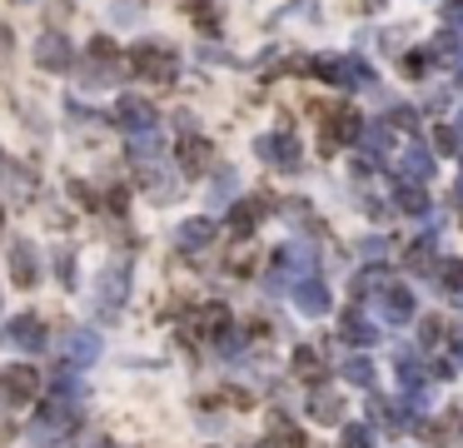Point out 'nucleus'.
Instances as JSON below:
<instances>
[{
    "mask_svg": "<svg viewBox=\"0 0 463 448\" xmlns=\"http://www.w3.org/2000/svg\"><path fill=\"white\" fill-rule=\"evenodd\" d=\"M129 70L155 80V85H170L174 75H180V60H174L165 45H135V50H129Z\"/></svg>",
    "mask_w": 463,
    "mask_h": 448,
    "instance_id": "nucleus-1",
    "label": "nucleus"
},
{
    "mask_svg": "<svg viewBox=\"0 0 463 448\" xmlns=\"http://www.w3.org/2000/svg\"><path fill=\"white\" fill-rule=\"evenodd\" d=\"M35 394H40V369H31V363L0 369V399H5V404H31Z\"/></svg>",
    "mask_w": 463,
    "mask_h": 448,
    "instance_id": "nucleus-2",
    "label": "nucleus"
},
{
    "mask_svg": "<svg viewBox=\"0 0 463 448\" xmlns=\"http://www.w3.org/2000/svg\"><path fill=\"white\" fill-rule=\"evenodd\" d=\"M35 65H40V70H70V65H76V45H70V35L45 31L40 40H35Z\"/></svg>",
    "mask_w": 463,
    "mask_h": 448,
    "instance_id": "nucleus-3",
    "label": "nucleus"
},
{
    "mask_svg": "<svg viewBox=\"0 0 463 448\" xmlns=\"http://www.w3.org/2000/svg\"><path fill=\"white\" fill-rule=\"evenodd\" d=\"M359 135H364L359 110H349V105L329 110V120H324V149H339V145H349V139H359Z\"/></svg>",
    "mask_w": 463,
    "mask_h": 448,
    "instance_id": "nucleus-4",
    "label": "nucleus"
},
{
    "mask_svg": "<svg viewBox=\"0 0 463 448\" xmlns=\"http://www.w3.org/2000/svg\"><path fill=\"white\" fill-rule=\"evenodd\" d=\"M0 339L11 344V349H25V354H40L45 349V324L35 319V314H15L11 324H5V334Z\"/></svg>",
    "mask_w": 463,
    "mask_h": 448,
    "instance_id": "nucleus-5",
    "label": "nucleus"
},
{
    "mask_svg": "<svg viewBox=\"0 0 463 448\" xmlns=\"http://www.w3.org/2000/svg\"><path fill=\"white\" fill-rule=\"evenodd\" d=\"M254 155H259V160H270V165H280V170H294V165H299V139L274 130V135L254 139Z\"/></svg>",
    "mask_w": 463,
    "mask_h": 448,
    "instance_id": "nucleus-6",
    "label": "nucleus"
},
{
    "mask_svg": "<svg viewBox=\"0 0 463 448\" xmlns=\"http://www.w3.org/2000/svg\"><path fill=\"white\" fill-rule=\"evenodd\" d=\"M125 289H129V264L125 259L105 264V274H100V314H115L125 304Z\"/></svg>",
    "mask_w": 463,
    "mask_h": 448,
    "instance_id": "nucleus-7",
    "label": "nucleus"
},
{
    "mask_svg": "<svg viewBox=\"0 0 463 448\" xmlns=\"http://www.w3.org/2000/svg\"><path fill=\"white\" fill-rule=\"evenodd\" d=\"M184 329L200 334V339H225L229 334V309L225 304H200V309L184 319Z\"/></svg>",
    "mask_w": 463,
    "mask_h": 448,
    "instance_id": "nucleus-8",
    "label": "nucleus"
},
{
    "mask_svg": "<svg viewBox=\"0 0 463 448\" xmlns=\"http://www.w3.org/2000/svg\"><path fill=\"white\" fill-rule=\"evenodd\" d=\"M115 120L129 130V135H140V130H155V120H160V115H155V105L145 95H125L115 105Z\"/></svg>",
    "mask_w": 463,
    "mask_h": 448,
    "instance_id": "nucleus-9",
    "label": "nucleus"
},
{
    "mask_svg": "<svg viewBox=\"0 0 463 448\" xmlns=\"http://www.w3.org/2000/svg\"><path fill=\"white\" fill-rule=\"evenodd\" d=\"M11 279L21 289H31L35 279H40V255H35L31 239H15V245H11Z\"/></svg>",
    "mask_w": 463,
    "mask_h": 448,
    "instance_id": "nucleus-10",
    "label": "nucleus"
},
{
    "mask_svg": "<svg viewBox=\"0 0 463 448\" xmlns=\"http://www.w3.org/2000/svg\"><path fill=\"white\" fill-rule=\"evenodd\" d=\"M60 354H65V363H95V359H100V334H90V329L65 334Z\"/></svg>",
    "mask_w": 463,
    "mask_h": 448,
    "instance_id": "nucleus-11",
    "label": "nucleus"
},
{
    "mask_svg": "<svg viewBox=\"0 0 463 448\" xmlns=\"http://www.w3.org/2000/svg\"><path fill=\"white\" fill-rule=\"evenodd\" d=\"M174 155H180V170H184V175H200V170L209 165V139H205V135H184Z\"/></svg>",
    "mask_w": 463,
    "mask_h": 448,
    "instance_id": "nucleus-12",
    "label": "nucleus"
},
{
    "mask_svg": "<svg viewBox=\"0 0 463 448\" xmlns=\"http://www.w3.org/2000/svg\"><path fill=\"white\" fill-rule=\"evenodd\" d=\"M209 239H215V224H209V220H184L180 229H174V245L190 249V255H194V249H205Z\"/></svg>",
    "mask_w": 463,
    "mask_h": 448,
    "instance_id": "nucleus-13",
    "label": "nucleus"
},
{
    "mask_svg": "<svg viewBox=\"0 0 463 448\" xmlns=\"http://www.w3.org/2000/svg\"><path fill=\"white\" fill-rule=\"evenodd\" d=\"M404 175H409V180L414 184H423V180H429V170H433V160H429V149H419V145H409V149H404Z\"/></svg>",
    "mask_w": 463,
    "mask_h": 448,
    "instance_id": "nucleus-14",
    "label": "nucleus"
},
{
    "mask_svg": "<svg viewBox=\"0 0 463 448\" xmlns=\"http://www.w3.org/2000/svg\"><path fill=\"white\" fill-rule=\"evenodd\" d=\"M165 149V139L155 135V130H140V135H129V160H155V155H160Z\"/></svg>",
    "mask_w": 463,
    "mask_h": 448,
    "instance_id": "nucleus-15",
    "label": "nucleus"
},
{
    "mask_svg": "<svg viewBox=\"0 0 463 448\" xmlns=\"http://www.w3.org/2000/svg\"><path fill=\"white\" fill-rule=\"evenodd\" d=\"M384 314L394 324H404L414 314V294H409V289H384Z\"/></svg>",
    "mask_w": 463,
    "mask_h": 448,
    "instance_id": "nucleus-16",
    "label": "nucleus"
},
{
    "mask_svg": "<svg viewBox=\"0 0 463 448\" xmlns=\"http://www.w3.org/2000/svg\"><path fill=\"white\" fill-rule=\"evenodd\" d=\"M399 210H404V214H423V210H429V194H423V184H409V180L399 184Z\"/></svg>",
    "mask_w": 463,
    "mask_h": 448,
    "instance_id": "nucleus-17",
    "label": "nucleus"
},
{
    "mask_svg": "<svg viewBox=\"0 0 463 448\" xmlns=\"http://www.w3.org/2000/svg\"><path fill=\"white\" fill-rule=\"evenodd\" d=\"M270 438H274L280 448H309V444H304V434H299V428H294V424H284V418H270Z\"/></svg>",
    "mask_w": 463,
    "mask_h": 448,
    "instance_id": "nucleus-18",
    "label": "nucleus"
},
{
    "mask_svg": "<svg viewBox=\"0 0 463 448\" xmlns=\"http://www.w3.org/2000/svg\"><path fill=\"white\" fill-rule=\"evenodd\" d=\"M299 309L304 314H324V309H329V299H324V289L314 284V279H304V284H299Z\"/></svg>",
    "mask_w": 463,
    "mask_h": 448,
    "instance_id": "nucleus-19",
    "label": "nucleus"
},
{
    "mask_svg": "<svg viewBox=\"0 0 463 448\" xmlns=\"http://www.w3.org/2000/svg\"><path fill=\"white\" fill-rule=\"evenodd\" d=\"M259 210H264L259 200H245V204H235V220H229V229H235V235H245V229H254V224H259Z\"/></svg>",
    "mask_w": 463,
    "mask_h": 448,
    "instance_id": "nucleus-20",
    "label": "nucleus"
},
{
    "mask_svg": "<svg viewBox=\"0 0 463 448\" xmlns=\"http://www.w3.org/2000/svg\"><path fill=\"white\" fill-rule=\"evenodd\" d=\"M344 339H349V344H369V339H374V329L364 324V314H359V309L344 314Z\"/></svg>",
    "mask_w": 463,
    "mask_h": 448,
    "instance_id": "nucleus-21",
    "label": "nucleus"
},
{
    "mask_svg": "<svg viewBox=\"0 0 463 448\" xmlns=\"http://www.w3.org/2000/svg\"><path fill=\"white\" fill-rule=\"evenodd\" d=\"M463 130L459 125H439V130H433V149H439V155H459V145H463Z\"/></svg>",
    "mask_w": 463,
    "mask_h": 448,
    "instance_id": "nucleus-22",
    "label": "nucleus"
},
{
    "mask_svg": "<svg viewBox=\"0 0 463 448\" xmlns=\"http://www.w3.org/2000/svg\"><path fill=\"white\" fill-rule=\"evenodd\" d=\"M309 408H314V418H319V424H334V418H339V399L334 394H314Z\"/></svg>",
    "mask_w": 463,
    "mask_h": 448,
    "instance_id": "nucleus-23",
    "label": "nucleus"
},
{
    "mask_svg": "<svg viewBox=\"0 0 463 448\" xmlns=\"http://www.w3.org/2000/svg\"><path fill=\"white\" fill-rule=\"evenodd\" d=\"M344 448H374V434H369V424H349V428H344Z\"/></svg>",
    "mask_w": 463,
    "mask_h": 448,
    "instance_id": "nucleus-24",
    "label": "nucleus"
},
{
    "mask_svg": "<svg viewBox=\"0 0 463 448\" xmlns=\"http://www.w3.org/2000/svg\"><path fill=\"white\" fill-rule=\"evenodd\" d=\"M294 369H299V379H319V354L299 349V354H294Z\"/></svg>",
    "mask_w": 463,
    "mask_h": 448,
    "instance_id": "nucleus-25",
    "label": "nucleus"
},
{
    "mask_svg": "<svg viewBox=\"0 0 463 448\" xmlns=\"http://www.w3.org/2000/svg\"><path fill=\"white\" fill-rule=\"evenodd\" d=\"M388 125H394V130H409V135H414V130H419V115H414L409 105H394V110H388Z\"/></svg>",
    "mask_w": 463,
    "mask_h": 448,
    "instance_id": "nucleus-26",
    "label": "nucleus"
},
{
    "mask_svg": "<svg viewBox=\"0 0 463 448\" xmlns=\"http://www.w3.org/2000/svg\"><path fill=\"white\" fill-rule=\"evenodd\" d=\"M349 379H354V384H374V363H369V359H349Z\"/></svg>",
    "mask_w": 463,
    "mask_h": 448,
    "instance_id": "nucleus-27",
    "label": "nucleus"
},
{
    "mask_svg": "<svg viewBox=\"0 0 463 448\" xmlns=\"http://www.w3.org/2000/svg\"><path fill=\"white\" fill-rule=\"evenodd\" d=\"M190 15H194V25H200V31H215V11H209L205 0H190Z\"/></svg>",
    "mask_w": 463,
    "mask_h": 448,
    "instance_id": "nucleus-28",
    "label": "nucleus"
},
{
    "mask_svg": "<svg viewBox=\"0 0 463 448\" xmlns=\"http://www.w3.org/2000/svg\"><path fill=\"white\" fill-rule=\"evenodd\" d=\"M364 145L374 149V155H384V149L394 145V139H388V130H384V125H374V130H364Z\"/></svg>",
    "mask_w": 463,
    "mask_h": 448,
    "instance_id": "nucleus-29",
    "label": "nucleus"
},
{
    "mask_svg": "<svg viewBox=\"0 0 463 448\" xmlns=\"http://www.w3.org/2000/svg\"><path fill=\"white\" fill-rule=\"evenodd\" d=\"M429 55H433V50H414V55H404V75H423V70H429Z\"/></svg>",
    "mask_w": 463,
    "mask_h": 448,
    "instance_id": "nucleus-30",
    "label": "nucleus"
},
{
    "mask_svg": "<svg viewBox=\"0 0 463 448\" xmlns=\"http://www.w3.org/2000/svg\"><path fill=\"white\" fill-rule=\"evenodd\" d=\"M439 279H443V284H463V264H459V259H449V264H439Z\"/></svg>",
    "mask_w": 463,
    "mask_h": 448,
    "instance_id": "nucleus-31",
    "label": "nucleus"
},
{
    "mask_svg": "<svg viewBox=\"0 0 463 448\" xmlns=\"http://www.w3.org/2000/svg\"><path fill=\"white\" fill-rule=\"evenodd\" d=\"M11 45H15V35H11V25H0V60L11 55Z\"/></svg>",
    "mask_w": 463,
    "mask_h": 448,
    "instance_id": "nucleus-32",
    "label": "nucleus"
},
{
    "mask_svg": "<svg viewBox=\"0 0 463 448\" xmlns=\"http://www.w3.org/2000/svg\"><path fill=\"white\" fill-rule=\"evenodd\" d=\"M443 15H449V25H463V0H449V11Z\"/></svg>",
    "mask_w": 463,
    "mask_h": 448,
    "instance_id": "nucleus-33",
    "label": "nucleus"
},
{
    "mask_svg": "<svg viewBox=\"0 0 463 448\" xmlns=\"http://www.w3.org/2000/svg\"><path fill=\"white\" fill-rule=\"evenodd\" d=\"M60 279H65V284L76 279V259H70V255H60Z\"/></svg>",
    "mask_w": 463,
    "mask_h": 448,
    "instance_id": "nucleus-34",
    "label": "nucleus"
},
{
    "mask_svg": "<svg viewBox=\"0 0 463 448\" xmlns=\"http://www.w3.org/2000/svg\"><path fill=\"white\" fill-rule=\"evenodd\" d=\"M453 200H459V204H463V180H459V184H453Z\"/></svg>",
    "mask_w": 463,
    "mask_h": 448,
    "instance_id": "nucleus-35",
    "label": "nucleus"
},
{
    "mask_svg": "<svg viewBox=\"0 0 463 448\" xmlns=\"http://www.w3.org/2000/svg\"><path fill=\"white\" fill-rule=\"evenodd\" d=\"M0 224H5V210H0Z\"/></svg>",
    "mask_w": 463,
    "mask_h": 448,
    "instance_id": "nucleus-36",
    "label": "nucleus"
},
{
    "mask_svg": "<svg viewBox=\"0 0 463 448\" xmlns=\"http://www.w3.org/2000/svg\"><path fill=\"white\" fill-rule=\"evenodd\" d=\"M459 130H463V125H459Z\"/></svg>",
    "mask_w": 463,
    "mask_h": 448,
    "instance_id": "nucleus-37",
    "label": "nucleus"
}]
</instances>
